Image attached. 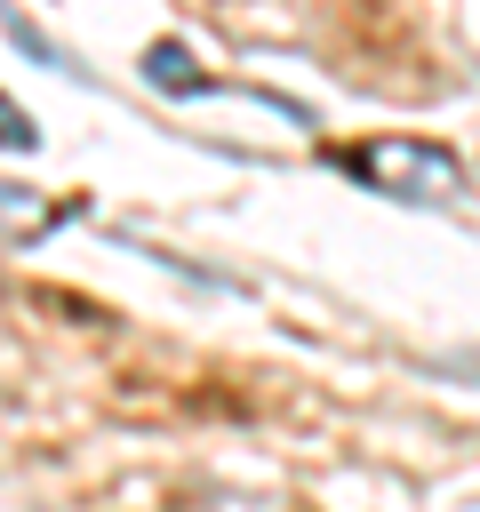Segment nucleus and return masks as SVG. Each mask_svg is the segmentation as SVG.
Wrapping results in <instances>:
<instances>
[{"label": "nucleus", "mask_w": 480, "mask_h": 512, "mask_svg": "<svg viewBox=\"0 0 480 512\" xmlns=\"http://www.w3.org/2000/svg\"><path fill=\"white\" fill-rule=\"evenodd\" d=\"M0 144H8V152H32V144H40V136H32V120H24L16 104H0Z\"/></svg>", "instance_id": "7ed1b4c3"}, {"label": "nucleus", "mask_w": 480, "mask_h": 512, "mask_svg": "<svg viewBox=\"0 0 480 512\" xmlns=\"http://www.w3.org/2000/svg\"><path fill=\"white\" fill-rule=\"evenodd\" d=\"M448 368H456V376H480V352H472V360H448Z\"/></svg>", "instance_id": "20e7f679"}, {"label": "nucleus", "mask_w": 480, "mask_h": 512, "mask_svg": "<svg viewBox=\"0 0 480 512\" xmlns=\"http://www.w3.org/2000/svg\"><path fill=\"white\" fill-rule=\"evenodd\" d=\"M144 80H152V88H200V72H192V56H184L176 40H160V48L144 56Z\"/></svg>", "instance_id": "f03ea898"}, {"label": "nucleus", "mask_w": 480, "mask_h": 512, "mask_svg": "<svg viewBox=\"0 0 480 512\" xmlns=\"http://www.w3.org/2000/svg\"><path fill=\"white\" fill-rule=\"evenodd\" d=\"M344 168H352V176H368V184H384L392 200H416V208H448V200H464V192H472L464 160H456L448 144H432V136H384V144L352 152Z\"/></svg>", "instance_id": "f257e3e1"}]
</instances>
